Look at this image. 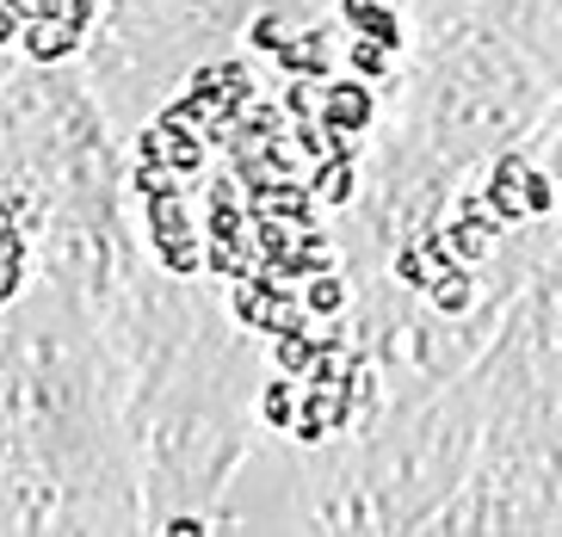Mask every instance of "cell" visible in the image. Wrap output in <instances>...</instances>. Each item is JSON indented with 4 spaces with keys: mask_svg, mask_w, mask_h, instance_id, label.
<instances>
[{
    "mask_svg": "<svg viewBox=\"0 0 562 537\" xmlns=\"http://www.w3.org/2000/svg\"><path fill=\"white\" fill-rule=\"evenodd\" d=\"M0 532H149L131 365L56 278H19L0 315Z\"/></svg>",
    "mask_w": 562,
    "mask_h": 537,
    "instance_id": "cell-1",
    "label": "cell"
},
{
    "mask_svg": "<svg viewBox=\"0 0 562 537\" xmlns=\"http://www.w3.org/2000/svg\"><path fill=\"white\" fill-rule=\"evenodd\" d=\"M550 75L488 0H420L364 167V242L396 266L544 124Z\"/></svg>",
    "mask_w": 562,
    "mask_h": 537,
    "instance_id": "cell-2",
    "label": "cell"
},
{
    "mask_svg": "<svg viewBox=\"0 0 562 537\" xmlns=\"http://www.w3.org/2000/svg\"><path fill=\"white\" fill-rule=\"evenodd\" d=\"M131 365L136 457L149 489V525L216 519L260 439L266 365L260 346L229 322V310L199 278H173L143 260L131 284L100 310Z\"/></svg>",
    "mask_w": 562,
    "mask_h": 537,
    "instance_id": "cell-3",
    "label": "cell"
},
{
    "mask_svg": "<svg viewBox=\"0 0 562 537\" xmlns=\"http://www.w3.org/2000/svg\"><path fill=\"white\" fill-rule=\"evenodd\" d=\"M482 451L432 532H562V247L476 353Z\"/></svg>",
    "mask_w": 562,
    "mask_h": 537,
    "instance_id": "cell-4",
    "label": "cell"
},
{
    "mask_svg": "<svg viewBox=\"0 0 562 537\" xmlns=\"http://www.w3.org/2000/svg\"><path fill=\"white\" fill-rule=\"evenodd\" d=\"M260 0H112L87 37V81L117 136H136L199 68L254 32Z\"/></svg>",
    "mask_w": 562,
    "mask_h": 537,
    "instance_id": "cell-5",
    "label": "cell"
},
{
    "mask_svg": "<svg viewBox=\"0 0 562 537\" xmlns=\"http://www.w3.org/2000/svg\"><path fill=\"white\" fill-rule=\"evenodd\" d=\"M507 32L526 44V56L550 75V87L562 93V0H507Z\"/></svg>",
    "mask_w": 562,
    "mask_h": 537,
    "instance_id": "cell-6",
    "label": "cell"
},
{
    "mask_svg": "<svg viewBox=\"0 0 562 537\" xmlns=\"http://www.w3.org/2000/svg\"><path fill=\"white\" fill-rule=\"evenodd\" d=\"M526 155H531V167H538V179H544L550 211H557V228H562V93L550 99V112H544V124L531 131Z\"/></svg>",
    "mask_w": 562,
    "mask_h": 537,
    "instance_id": "cell-7",
    "label": "cell"
},
{
    "mask_svg": "<svg viewBox=\"0 0 562 537\" xmlns=\"http://www.w3.org/2000/svg\"><path fill=\"white\" fill-rule=\"evenodd\" d=\"M488 7H495V13H507V0H488Z\"/></svg>",
    "mask_w": 562,
    "mask_h": 537,
    "instance_id": "cell-8",
    "label": "cell"
},
{
    "mask_svg": "<svg viewBox=\"0 0 562 537\" xmlns=\"http://www.w3.org/2000/svg\"><path fill=\"white\" fill-rule=\"evenodd\" d=\"M557 247H562V242H557Z\"/></svg>",
    "mask_w": 562,
    "mask_h": 537,
    "instance_id": "cell-9",
    "label": "cell"
}]
</instances>
